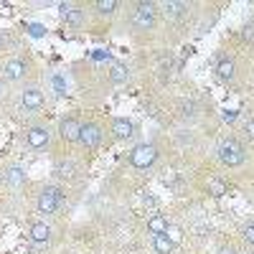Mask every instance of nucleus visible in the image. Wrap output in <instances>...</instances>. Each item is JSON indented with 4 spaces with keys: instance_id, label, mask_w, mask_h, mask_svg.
<instances>
[{
    "instance_id": "f257e3e1",
    "label": "nucleus",
    "mask_w": 254,
    "mask_h": 254,
    "mask_svg": "<svg viewBox=\"0 0 254 254\" xmlns=\"http://www.w3.org/2000/svg\"><path fill=\"white\" fill-rule=\"evenodd\" d=\"M158 3H135V10H132V28L135 31H153L155 23H158Z\"/></svg>"
},
{
    "instance_id": "f03ea898",
    "label": "nucleus",
    "mask_w": 254,
    "mask_h": 254,
    "mask_svg": "<svg viewBox=\"0 0 254 254\" xmlns=\"http://www.w3.org/2000/svg\"><path fill=\"white\" fill-rule=\"evenodd\" d=\"M158 160V147L153 142H140L132 147L130 153V165L137 168V171H147V168H153Z\"/></svg>"
},
{
    "instance_id": "7ed1b4c3",
    "label": "nucleus",
    "mask_w": 254,
    "mask_h": 254,
    "mask_svg": "<svg viewBox=\"0 0 254 254\" xmlns=\"http://www.w3.org/2000/svg\"><path fill=\"white\" fill-rule=\"evenodd\" d=\"M51 127L46 122H38V125H31L28 130H26V142L31 150L41 153V150H46V147L51 145Z\"/></svg>"
},
{
    "instance_id": "20e7f679",
    "label": "nucleus",
    "mask_w": 254,
    "mask_h": 254,
    "mask_svg": "<svg viewBox=\"0 0 254 254\" xmlns=\"http://www.w3.org/2000/svg\"><path fill=\"white\" fill-rule=\"evenodd\" d=\"M244 158H247V153H244V147H242V142H237V140H224L221 145H219V160L224 163V165H229V168H237V165H242L244 163Z\"/></svg>"
},
{
    "instance_id": "39448f33",
    "label": "nucleus",
    "mask_w": 254,
    "mask_h": 254,
    "mask_svg": "<svg viewBox=\"0 0 254 254\" xmlns=\"http://www.w3.org/2000/svg\"><path fill=\"white\" fill-rule=\"evenodd\" d=\"M102 137H104L102 127L97 122H87V125H81V132H79V142L76 145H81L84 153H94L97 147L102 145Z\"/></svg>"
},
{
    "instance_id": "423d86ee",
    "label": "nucleus",
    "mask_w": 254,
    "mask_h": 254,
    "mask_svg": "<svg viewBox=\"0 0 254 254\" xmlns=\"http://www.w3.org/2000/svg\"><path fill=\"white\" fill-rule=\"evenodd\" d=\"M59 15H61L64 23L71 26V28H81L84 23H87V8L79 5V3H61Z\"/></svg>"
},
{
    "instance_id": "0eeeda50",
    "label": "nucleus",
    "mask_w": 254,
    "mask_h": 254,
    "mask_svg": "<svg viewBox=\"0 0 254 254\" xmlns=\"http://www.w3.org/2000/svg\"><path fill=\"white\" fill-rule=\"evenodd\" d=\"M81 125H84V122H79V117L64 115V117L59 120V137H61V142L76 145V142H79V132H81Z\"/></svg>"
},
{
    "instance_id": "6e6552de",
    "label": "nucleus",
    "mask_w": 254,
    "mask_h": 254,
    "mask_svg": "<svg viewBox=\"0 0 254 254\" xmlns=\"http://www.w3.org/2000/svg\"><path fill=\"white\" fill-rule=\"evenodd\" d=\"M59 206H61V190L59 188H54V186H49V188H44L38 193V198H36V208H38V214H56L59 211Z\"/></svg>"
},
{
    "instance_id": "1a4fd4ad",
    "label": "nucleus",
    "mask_w": 254,
    "mask_h": 254,
    "mask_svg": "<svg viewBox=\"0 0 254 254\" xmlns=\"http://www.w3.org/2000/svg\"><path fill=\"white\" fill-rule=\"evenodd\" d=\"M214 71H216V79H219V81L231 84V81L237 79V61L231 59V56H226V54H219V56H216Z\"/></svg>"
},
{
    "instance_id": "9d476101",
    "label": "nucleus",
    "mask_w": 254,
    "mask_h": 254,
    "mask_svg": "<svg viewBox=\"0 0 254 254\" xmlns=\"http://www.w3.org/2000/svg\"><path fill=\"white\" fill-rule=\"evenodd\" d=\"M28 71H31V64H28L26 59H10L5 66H3L5 81H13V84L23 81V79L28 76Z\"/></svg>"
},
{
    "instance_id": "9b49d317",
    "label": "nucleus",
    "mask_w": 254,
    "mask_h": 254,
    "mask_svg": "<svg viewBox=\"0 0 254 254\" xmlns=\"http://www.w3.org/2000/svg\"><path fill=\"white\" fill-rule=\"evenodd\" d=\"M20 104H23V110H28V112L41 110L46 104L44 89H41V87H26L23 92H20Z\"/></svg>"
},
{
    "instance_id": "f8f14e48",
    "label": "nucleus",
    "mask_w": 254,
    "mask_h": 254,
    "mask_svg": "<svg viewBox=\"0 0 254 254\" xmlns=\"http://www.w3.org/2000/svg\"><path fill=\"white\" fill-rule=\"evenodd\" d=\"M112 135H115V140L127 142V140H132L137 135V125L130 117H115L112 120Z\"/></svg>"
},
{
    "instance_id": "ddd939ff",
    "label": "nucleus",
    "mask_w": 254,
    "mask_h": 254,
    "mask_svg": "<svg viewBox=\"0 0 254 254\" xmlns=\"http://www.w3.org/2000/svg\"><path fill=\"white\" fill-rule=\"evenodd\" d=\"M160 13L168 20H181L188 15V3H181V0H168V3H158Z\"/></svg>"
},
{
    "instance_id": "4468645a",
    "label": "nucleus",
    "mask_w": 254,
    "mask_h": 254,
    "mask_svg": "<svg viewBox=\"0 0 254 254\" xmlns=\"http://www.w3.org/2000/svg\"><path fill=\"white\" fill-rule=\"evenodd\" d=\"M28 239H31V244H36V247H46V244L51 242V226H49L46 221L33 224L31 231H28Z\"/></svg>"
},
{
    "instance_id": "2eb2a0df",
    "label": "nucleus",
    "mask_w": 254,
    "mask_h": 254,
    "mask_svg": "<svg viewBox=\"0 0 254 254\" xmlns=\"http://www.w3.org/2000/svg\"><path fill=\"white\" fill-rule=\"evenodd\" d=\"M107 76H110L112 84L120 87V84H127V79H130V69H127V64H122V61H112Z\"/></svg>"
},
{
    "instance_id": "dca6fc26",
    "label": "nucleus",
    "mask_w": 254,
    "mask_h": 254,
    "mask_svg": "<svg viewBox=\"0 0 254 254\" xmlns=\"http://www.w3.org/2000/svg\"><path fill=\"white\" fill-rule=\"evenodd\" d=\"M168 226H171V221H168L163 214H153L150 219H147V234H153V237H158V234H165L168 231Z\"/></svg>"
},
{
    "instance_id": "f3484780",
    "label": "nucleus",
    "mask_w": 254,
    "mask_h": 254,
    "mask_svg": "<svg viewBox=\"0 0 254 254\" xmlns=\"http://www.w3.org/2000/svg\"><path fill=\"white\" fill-rule=\"evenodd\" d=\"M153 249H155V254H171L176 249V244L168 234H158V237H153Z\"/></svg>"
},
{
    "instance_id": "a211bd4d",
    "label": "nucleus",
    "mask_w": 254,
    "mask_h": 254,
    "mask_svg": "<svg viewBox=\"0 0 254 254\" xmlns=\"http://www.w3.org/2000/svg\"><path fill=\"white\" fill-rule=\"evenodd\" d=\"M117 8H120L117 0H97V3H92V10L97 15H115Z\"/></svg>"
},
{
    "instance_id": "6ab92c4d",
    "label": "nucleus",
    "mask_w": 254,
    "mask_h": 254,
    "mask_svg": "<svg viewBox=\"0 0 254 254\" xmlns=\"http://www.w3.org/2000/svg\"><path fill=\"white\" fill-rule=\"evenodd\" d=\"M206 190L211 196H216V198H221L224 193H226V186L219 181V178H208V183H206Z\"/></svg>"
},
{
    "instance_id": "aec40b11",
    "label": "nucleus",
    "mask_w": 254,
    "mask_h": 254,
    "mask_svg": "<svg viewBox=\"0 0 254 254\" xmlns=\"http://www.w3.org/2000/svg\"><path fill=\"white\" fill-rule=\"evenodd\" d=\"M5 178H8V183H10V186H23V183H26V173L20 171L18 165H15V168H10V171L5 173Z\"/></svg>"
},
{
    "instance_id": "412c9836",
    "label": "nucleus",
    "mask_w": 254,
    "mask_h": 254,
    "mask_svg": "<svg viewBox=\"0 0 254 254\" xmlns=\"http://www.w3.org/2000/svg\"><path fill=\"white\" fill-rule=\"evenodd\" d=\"M242 36H244V41H249V44H254V20H249V23H244V28H242Z\"/></svg>"
},
{
    "instance_id": "4be33fe9",
    "label": "nucleus",
    "mask_w": 254,
    "mask_h": 254,
    "mask_svg": "<svg viewBox=\"0 0 254 254\" xmlns=\"http://www.w3.org/2000/svg\"><path fill=\"white\" fill-rule=\"evenodd\" d=\"M242 132H244V137H247V140H254V120H244Z\"/></svg>"
},
{
    "instance_id": "5701e85b",
    "label": "nucleus",
    "mask_w": 254,
    "mask_h": 254,
    "mask_svg": "<svg viewBox=\"0 0 254 254\" xmlns=\"http://www.w3.org/2000/svg\"><path fill=\"white\" fill-rule=\"evenodd\" d=\"M181 115H183V117H193V115H196V104H193V102L183 104V107H181Z\"/></svg>"
},
{
    "instance_id": "b1692460",
    "label": "nucleus",
    "mask_w": 254,
    "mask_h": 254,
    "mask_svg": "<svg viewBox=\"0 0 254 254\" xmlns=\"http://www.w3.org/2000/svg\"><path fill=\"white\" fill-rule=\"evenodd\" d=\"M244 239H247L249 247H254V224H249V226L244 229Z\"/></svg>"
},
{
    "instance_id": "393cba45",
    "label": "nucleus",
    "mask_w": 254,
    "mask_h": 254,
    "mask_svg": "<svg viewBox=\"0 0 254 254\" xmlns=\"http://www.w3.org/2000/svg\"><path fill=\"white\" fill-rule=\"evenodd\" d=\"M165 234L173 239V244H178V242H181V231H178V229H173V226H168V231H165Z\"/></svg>"
},
{
    "instance_id": "a878e982",
    "label": "nucleus",
    "mask_w": 254,
    "mask_h": 254,
    "mask_svg": "<svg viewBox=\"0 0 254 254\" xmlns=\"http://www.w3.org/2000/svg\"><path fill=\"white\" fill-rule=\"evenodd\" d=\"M5 97V79H0V99Z\"/></svg>"
},
{
    "instance_id": "bb28decb",
    "label": "nucleus",
    "mask_w": 254,
    "mask_h": 254,
    "mask_svg": "<svg viewBox=\"0 0 254 254\" xmlns=\"http://www.w3.org/2000/svg\"><path fill=\"white\" fill-rule=\"evenodd\" d=\"M219 254H237V252L231 249V247H224V249H219Z\"/></svg>"
},
{
    "instance_id": "cd10ccee",
    "label": "nucleus",
    "mask_w": 254,
    "mask_h": 254,
    "mask_svg": "<svg viewBox=\"0 0 254 254\" xmlns=\"http://www.w3.org/2000/svg\"><path fill=\"white\" fill-rule=\"evenodd\" d=\"M3 49H5V36L0 33V51H3Z\"/></svg>"
},
{
    "instance_id": "c85d7f7f",
    "label": "nucleus",
    "mask_w": 254,
    "mask_h": 254,
    "mask_svg": "<svg viewBox=\"0 0 254 254\" xmlns=\"http://www.w3.org/2000/svg\"><path fill=\"white\" fill-rule=\"evenodd\" d=\"M0 181H3V176H0Z\"/></svg>"
}]
</instances>
